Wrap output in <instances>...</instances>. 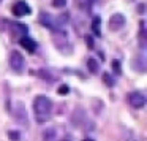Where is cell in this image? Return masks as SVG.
I'll use <instances>...</instances> for the list:
<instances>
[{
    "label": "cell",
    "instance_id": "obj_1",
    "mask_svg": "<svg viewBox=\"0 0 147 141\" xmlns=\"http://www.w3.org/2000/svg\"><path fill=\"white\" fill-rule=\"evenodd\" d=\"M33 111H35L36 121L38 122H45L49 121L52 113V102L49 97L46 95H38L33 100Z\"/></svg>",
    "mask_w": 147,
    "mask_h": 141
},
{
    "label": "cell",
    "instance_id": "obj_2",
    "mask_svg": "<svg viewBox=\"0 0 147 141\" xmlns=\"http://www.w3.org/2000/svg\"><path fill=\"white\" fill-rule=\"evenodd\" d=\"M10 65L16 73H22L24 67H26V60H24L22 54L19 51H11L10 54Z\"/></svg>",
    "mask_w": 147,
    "mask_h": 141
},
{
    "label": "cell",
    "instance_id": "obj_3",
    "mask_svg": "<svg viewBox=\"0 0 147 141\" xmlns=\"http://www.w3.org/2000/svg\"><path fill=\"white\" fill-rule=\"evenodd\" d=\"M125 22H127V19H125L123 14H122V13H115V14H112V16L109 18L108 27H109V30H112V32H119V30L125 26Z\"/></svg>",
    "mask_w": 147,
    "mask_h": 141
},
{
    "label": "cell",
    "instance_id": "obj_4",
    "mask_svg": "<svg viewBox=\"0 0 147 141\" xmlns=\"http://www.w3.org/2000/svg\"><path fill=\"white\" fill-rule=\"evenodd\" d=\"M128 103H130V106H133L134 109H141L146 106V97H144L142 92H131L128 94Z\"/></svg>",
    "mask_w": 147,
    "mask_h": 141
},
{
    "label": "cell",
    "instance_id": "obj_5",
    "mask_svg": "<svg viewBox=\"0 0 147 141\" xmlns=\"http://www.w3.org/2000/svg\"><path fill=\"white\" fill-rule=\"evenodd\" d=\"M11 13H13L16 18H24V16H29V14L32 13V10H30V7L27 5V2L21 0V2H16V3L13 5Z\"/></svg>",
    "mask_w": 147,
    "mask_h": 141
},
{
    "label": "cell",
    "instance_id": "obj_6",
    "mask_svg": "<svg viewBox=\"0 0 147 141\" xmlns=\"http://www.w3.org/2000/svg\"><path fill=\"white\" fill-rule=\"evenodd\" d=\"M87 121V114L82 108H76L71 114V124L76 125V127H82Z\"/></svg>",
    "mask_w": 147,
    "mask_h": 141
},
{
    "label": "cell",
    "instance_id": "obj_7",
    "mask_svg": "<svg viewBox=\"0 0 147 141\" xmlns=\"http://www.w3.org/2000/svg\"><path fill=\"white\" fill-rule=\"evenodd\" d=\"M14 117H16V122L21 125H24V127H27L29 125V116H27V111H26V106L22 105V103H19L16 108V113H14Z\"/></svg>",
    "mask_w": 147,
    "mask_h": 141
},
{
    "label": "cell",
    "instance_id": "obj_8",
    "mask_svg": "<svg viewBox=\"0 0 147 141\" xmlns=\"http://www.w3.org/2000/svg\"><path fill=\"white\" fill-rule=\"evenodd\" d=\"M40 24H41V26H45V27H48V29H51L52 32H55V26H54V18L51 16V14L49 13H46V11H41V13H40Z\"/></svg>",
    "mask_w": 147,
    "mask_h": 141
},
{
    "label": "cell",
    "instance_id": "obj_9",
    "mask_svg": "<svg viewBox=\"0 0 147 141\" xmlns=\"http://www.w3.org/2000/svg\"><path fill=\"white\" fill-rule=\"evenodd\" d=\"M19 43H21V46H22V48H26L29 52H33V51L36 49L35 40H33V38H29V37H22V38L19 40Z\"/></svg>",
    "mask_w": 147,
    "mask_h": 141
},
{
    "label": "cell",
    "instance_id": "obj_10",
    "mask_svg": "<svg viewBox=\"0 0 147 141\" xmlns=\"http://www.w3.org/2000/svg\"><path fill=\"white\" fill-rule=\"evenodd\" d=\"M55 136H57V132H55V128H46L45 132H43V140L45 141H54Z\"/></svg>",
    "mask_w": 147,
    "mask_h": 141
},
{
    "label": "cell",
    "instance_id": "obj_11",
    "mask_svg": "<svg viewBox=\"0 0 147 141\" xmlns=\"http://www.w3.org/2000/svg\"><path fill=\"white\" fill-rule=\"evenodd\" d=\"M100 26H101V18L95 16L92 21V32L95 33L96 37H101V32H100Z\"/></svg>",
    "mask_w": 147,
    "mask_h": 141
},
{
    "label": "cell",
    "instance_id": "obj_12",
    "mask_svg": "<svg viewBox=\"0 0 147 141\" xmlns=\"http://www.w3.org/2000/svg\"><path fill=\"white\" fill-rule=\"evenodd\" d=\"M87 68H89L90 73L95 75L100 71V64L96 62V59H89V60H87Z\"/></svg>",
    "mask_w": 147,
    "mask_h": 141
},
{
    "label": "cell",
    "instance_id": "obj_13",
    "mask_svg": "<svg viewBox=\"0 0 147 141\" xmlns=\"http://www.w3.org/2000/svg\"><path fill=\"white\" fill-rule=\"evenodd\" d=\"M8 138L11 141H21V132H16V130H10L8 132Z\"/></svg>",
    "mask_w": 147,
    "mask_h": 141
},
{
    "label": "cell",
    "instance_id": "obj_14",
    "mask_svg": "<svg viewBox=\"0 0 147 141\" xmlns=\"http://www.w3.org/2000/svg\"><path fill=\"white\" fill-rule=\"evenodd\" d=\"M103 81H105V84H106V86H109V87H112L115 84V81L112 79V76L109 73H103Z\"/></svg>",
    "mask_w": 147,
    "mask_h": 141
},
{
    "label": "cell",
    "instance_id": "obj_15",
    "mask_svg": "<svg viewBox=\"0 0 147 141\" xmlns=\"http://www.w3.org/2000/svg\"><path fill=\"white\" fill-rule=\"evenodd\" d=\"M57 92H59V95H67V94L70 92V87H68L67 84H62V86H59Z\"/></svg>",
    "mask_w": 147,
    "mask_h": 141
},
{
    "label": "cell",
    "instance_id": "obj_16",
    "mask_svg": "<svg viewBox=\"0 0 147 141\" xmlns=\"http://www.w3.org/2000/svg\"><path fill=\"white\" fill-rule=\"evenodd\" d=\"M38 75H40V76H41V78H43V79H49V81H51V79H52V76H51V73H49V71H48V70H45V68H43V70H40V71H38Z\"/></svg>",
    "mask_w": 147,
    "mask_h": 141
},
{
    "label": "cell",
    "instance_id": "obj_17",
    "mask_svg": "<svg viewBox=\"0 0 147 141\" xmlns=\"http://www.w3.org/2000/svg\"><path fill=\"white\" fill-rule=\"evenodd\" d=\"M67 5V0H52V7L55 8H63Z\"/></svg>",
    "mask_w": 147,
    "mask_h": 141
},
{
    "label": "cell",
    "instance_id": "obj_18",
    "mask_svg": "<svg viewBox=\"0 0 147 141\" xmlns=\"http://www.w3.org/2000/svg\"><path fill=\"white\" fill-rule=\"evenodd\" d=\"M112 68H114V71H115L117 75L122 73V70H120V62H119V60H112Z\"/></svg>",
    "mask_w": 147,
    "mask_h": 141
},
{
    "label": "cell",
    "instance_id": "obj_19",
    "mask_svg": "<svg viewBox=\"0 0 147 141\" xmlns=\"http://www.w3.org/2000/svg\"><path fill=\"white\" fill-rule=\"evenodd\" d=\"M86 40H87V46L92 49V48H93V40H92V37H86Z\"/></svg>",
    "mask_w": 147,
    "mask_h": 141
},
{
    "label": "cell",
    "instance_id": "obj_20",
    "mask_svg": "<svg viewBox=\"0 0 147 141\" xmlns=\"http://www.w3.org/2000/svg\"><path fill=\"white\" fill-rule=\"evenodd\" d=\"M84 141H92V140H84Z\"/></svg>",
    "mask_w": 147,
    "mask_h": 141
},
{
    "label": "cell",
    "instance_id": "obj_21",
    "mask_svg": "<svg viewBox=\"0 0 147 141\" xmlns=\"http://www.w3.org/2000/svg\"><path fill=\"white\" fill-rule=\"evenodd\" d=\"M62 141H70V140H62Z\"/></svg>",
    "mask_w": 147,
    "mask_h": 141
},
{
    "label": "cell",
    "instance_id": "obj_22",
    "mask_svg": "<svg viewBox=\"0 0 147 141\" xmlns=\"http://www.w3.org/2000/svg\"><path fill=\"white\" fill-rule=\"evenodd\" d=\"M0 2H2V0H0Z\"/></svg>",
    "mask_w": 147,
    "mask_h": 141
}]
</instances>
